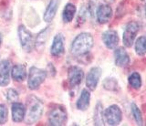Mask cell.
I'll use <instances>...</instances> for the list:
<instances>
[{
  "instance_id": "6da1fadb",
  "label": "cell",
  "mask_w": 146,
  "mask_h": 126,
  "mask_svg": "<svg viewBox=\"0 0 146 126\" xmlns=\"http://www.w3.org/2000/svg\"><path fill=\"white\" fill-rule=\"evenodd\" d=\"M93 38L90 33H81L77 36L71 45V52L75 56H83L93 47Z\"/></svg>"
},
{
  "instance_id": "7a4b0ae2",
  "label": "cell",
  "mask_w": 146,
  "mask_h": 126,
  "mask_svg": "<svg viewBox=\"0 0 146 126\" xmlns=\"http://www.w3.org/2000/svg\"><path fill=\"white\" fill-rule=\"evenodd\" d=\"M43 112V104L35 97H31L27 102V123H32L38 121Z\"/></svg>"
},
{
  "instance_id": "3957f363",
  "label": "cell",
  "mask_w": 146,
  "mask_h": 126,
  "mask_svg": "<svg viewBox=\"0 0 146 126\" xmlns=\"http://www.w3.org/2000/svg\"><path fill=\"white\" fill-rule=\"evenodd\" d=\"M140 26L136 21L129 22L124 29V32L122 35V41L125 47L130 48L135 41V38L139 32Z\"/></svg>"
},
{
  "instance_id": "277c9868",
  "label": "cell",
  "mask_w": 146,
  "mask_h": 126,
  "mask_svg": "<svg viewBox=\"0 0 146 126\" xmlns=\"http://www.w3.org/2000/svg\"><path fill=\"white\" fill-rule=\"evenodd\" d=\"M67 111L62 106H56L50 111L48 114V123L50 125L60 126L67 121Z\"/></svg>"
},
{
  "instance_id": "5b68a950",
  "label": "cell",
  "mask_w": 146,
  "mask_h": 126,
  "mask_svg": "<svg viewBox=\"0 0 146 126\" xmlns=\"http://www.w3.org/2000/svg\"><path fill=\"white\" fill-rule=\"evenodd\" d=\"M47 73L43 70H40L32 67L29 70V88L30 90H36L38 89L40 84L42 83L45 79Z\"/></svg>"
},
{
  "instance_id": "8992f818",
  "label": "cell",
  "mask_w": 146,
  "mask_h": 126,
  "mask_svg": "<svg viewBox=\"0 0 146 126\" xmlns=\"http://www.w3.org/2000/svg\"><path fill=\"white\" fill-rule=\"evenodd\" d=\"M122 113L117 105H111L104 111V121L109 125H118L121 121Z\"/></svg>"
},
{
  "instance_id": "52a82bcc",
  "label": "cell",
  "mask_w": 146,
  "mask_h": 126,
  "mask_svg": "<svg viewBox=\"0 0 146 126\" xmlns=\"http://www.w3.org/2000/svg\"><path fill=\"white\" fill-rule=\"evenodd\" d=\"M18 36H19L22 48L27 52L31 51V49L33 48V46L35 45L34 39L31 33L24 26H20L19 28H18Z\"/></svg>"
},
{
  "instance_id": "ba28073f",
  "label": "cell",
  "mask_w": 146,
  "mask_h": 126,
  "mask_svg": "<svg viewBox=\"0 0 146 126\" xmlns=\"http://www.w3.org/2000/svg\"><path fill=\"white\" fill-rule=\"evenodd\" d=\"M84 78V72L80 68L76 66H73L70 68L68 72V83L71 88H75L81 83L82 80Z\"/></svg>"
},
{
  "instance_id": "9c48e42d",
  "label": "cell",
  "mask_w": 146,
  "mask_h": 126,
  "mask_svg": "<svg viewBox=\"0 0 146 126\" xmlns=\"http://www.w3.org/2000/svg\"><path fill=\"white\" fill-rule=\"evenodd\" d=\"M112 16V9L107 4L100 5L96 11V17L100 24H106Z\"/></svg>"
},
{
  "instance_id": "30bf717a",
  "label": "cell",
  "mask_w": 146,
  "mask_h": 126,
  "mask_svg": "<svg viewBox=\"0 0 146 126\" xmlns=\"http://www.w3.org/2000/svg\"><path fill=\"white\" fill-rule=\"evenodd\" d=\"M102 75V70L98 67L91 69L86 77V85L90 91H94L99 83V80Z\"/></svg>"
},
{
  "instance_id": "8fae6325",
  "label": "cell",
  "mask_w": 146,
  "mask_h": 126,
  "mask_svg": "<svg viewBox=\"0 0 146 126\" xmlns=\"http://www.w3.org/2000/svg\"><path fill=\"white\" fill-rule=\"evenodd\" d=\"M102 40L104 45L110 49H113L119 43L118 33L114 30H107L102 34Z\"/></svg>"
},
{
  "instance_id": "7c38bea8",
  "label": "cell",
  "mask_w": 146,
  "mask_h": 126,
  "mask_svg": "<svg viewBox=\"0 0 146 126\" xmlns=\"http://www.w3.org/2000/svg\"><path fill=\"white\" fill-rule=\"evenodd\" d=\"M10 80V62L3 60L0 63V86H7Z\"/></svg>"
},
{
  "instance_id": "4fadbf2b",
  "label": "cell",
  "mask_w": 146,
  "mask_h": 126,
  "mask_svg": "<svg viewBox=\"0 0 146 126\" xmlns=\"http://www.w3.org/2000/svg\"><path fill=\"white\" fill-rule=\"evenodd\" d=\"M114 58H115V63L118 67H126L130 63L129 54L123 48H118L114 51Z\"/></svg>"
},
{
  "instance_id": "5bb4252c",
  "label": "cell",
  "mask_w": 146,
  "mask_h": 126,
  "mask_svg": "<svg viewBox=\"0 0 146 126\" xmlns=\"http://www.w3.org/2000/svg\"><path fill=\"white\" fill-rule=\"evenodd\" d=\"M26 107L20 102H14L12 105V119L15 123H20L25 119Z\"/></svg>"
},
{
  "instance_id": "9a60e30c",
  "label": "cell",
  "mask_w": 146,
  "mask_h": 126,
  "mask_svg": "<svg viewBox=\"0 0 146 126\" xmlns=\"http://www.w3.org/2000/svg\"><path fill=\"white\" fill-rule=\"evenodd\" d=\"M64 53V38L61 34L55 36L51 46V54L55 57H58Z\"/></svg>"
},
{
  "instance_id": "2e32d148",
  "label": "cell",
  "mask_w": 146,
  "mask_h": 126,
  "mask_svg": "<svg viewBox=\"0 0 146 126\" xmlns=\"http://www.w3.org/2000/svg\"><path fill=\"white\" fill-rule=\"evenodd\" d=\"M58 4H59V0H50V2L44 14V20L46 22L52 21V19L55 17V15H56V13H57Z\"/></svg>"
},
{
  "instance_id": "e0dca14e",
  "label": "cell",
  "mask_w": 146,
  "mask_h": 126,
  "mask_svg": "<svg viewBox=\"0 0 146 126\" xmlns=\"http://www.w3.org/2000/svg\"><path fill=\"white\" fill-rule=\"evenodd\" d=\"M90 101V93L87 90H83L77 101V108L80 111H85L88 109Z\"/></svg>"
},
{
  "instance_id": "ac0fdd59",
  "label": "cell",
  "mask_w": 146,
  "mask_h": 126,
  "mask_svg": "<svg viewBox=\"0 0 146 126\" xmlns=\"http://www.w3.org/2000/svg\"><path fill=\"white\" fill-rule=\"evenodd\" d=\"M11 74H12V78L15 80H17V82H23L27 77L26 67L20 64L14 66L11 71Z\"/></svg>"
},
{
  "instance_id": "d6986e66",
  "label": "cell",
  "mask_w": 146,
  "mask_h": 126,
  "mask_svg": "<svg viewBox=\"0 0 146 126\" xmlns=\"http://www.w3.org/2000/svg\"><path fill=\"white\" fill-rule=\"evenodd\" d=\"M75 14H76V7L70 3L67 4L65 8H64V10H63V14H62L63 21L66 22V23H68V22L72 21Z\"/></svg>"
},
{
  "instance_id": "ffe728a7",
  "label": "cell",
  "mask_w": 146,
  "mask_h": 126,
  "mask_svg": "<svg viewBox=\"0 0 146 126\" xmlns=\"http://www.w3.org/2000/svg\"><path fill=\"white\" fill-rule=\"evenodd\" d=\"M104 111L102 104L98 102L94 111V124L95 125H103L104 124Z\"/></svg>"
},
{
  "instance_id": "44dd1931",
  "label": "cell",
  "mask_w": 146,
  "mask_h": 126,
  "mask_svg": "<svg viewBox=\"0 0 146 126\" xmlns=\"http://www.w3.org/2000/svg\"><path fill=\"white\" fill-rule=\"evenodd\" d=\"M135 52L139 56H144L146 54V36H141L136 39L135 42Z\"/></svg>"
},
{
  "instance_id": "7402d4cb",
  "label": "cell",
  "mask_w": 146,
  "mask_h": 126,
  "mask_svg": "<svg viewBox=\"0 0 146 126\" xmlns=\"http://www.w3.org/2000/svg\"><path fill=\"white\" fill-rule=\"evenodd\" d=\"M128 82H129L131 87H132L135 90H139L141 86V78L140 74L137 72L131 73L129 79H128Z\"/></svg>"
},
{
  "instance_id": "603a6c76",
  "label": "cell",
  "mask_w": 146,
  "mask_h": 126,
  "mask_svg": "<svg viewBox=\"0 0 146 126\" xmlns=\"http://www.w3.org/2000/svg\"><path fill=\"white\" fill-rule=\"evenodd\" d=\"M48 34H49V28H47L38 35V38H36L35 41V45L36 48H39L40 46L45 44V42L47 41V39L48 38Z\"/></svg>"
},
{
  "instance_id": "cb8c5ba5",
  "label": "cell",
  "mask_w": 146,
  "mask_h": 126,
  "mask_svg": "<svg viewBox=\"0 0 146 126\" xmlns=\"http://www.w3.org/2000/svg\"><path fill=\"white\" fill-rule=\"evenodd\" d=\"M103 87L104 89L108 90V91H111V92H116L119 90V85H118L117 80L113 78L105 79L103 82Z\"/></svg>"
},
{
  "instance_id": "d4e9b609",
  "label": "cell",
  "mask_w": 146,
  "mask_h": 126,
  "mask_svg": "<svg viewBox=\"0 0 146 126\" xmlns=\"http://www.w3.org/2000/svg\"><path fill=\"white\" fill-rule=\"evenodd\" d=\"M131 112H132V115H133V118L136 121V123L138 125L143 124V116H141V112L135 103H132L131 104Z\"/></svg>"
},
{
  "instance_id": "484cf974",
  "label": "cell",
  "mask_w": 146,
  "mask_h": 126,
  "mask_svg": "<svg viewBox=\"0 0 146 126\" xmlns=\"http://www.w3.org/2000/svg\"><path fill=\"white\" fill-rule=\"evenodd\" d=\"M7 98L9 101L11 102H17L18 100V93L17 92H16L15 90L13 89H9L7 92Z\"/></svg>"
},
{
  "instance_id": "4316f807",
  "label": "cell",
  "mask_w": 146,
  "mask_h": 126,
  "mask_svg": "<svg viewBox=\"0 0 146 126\" xmlns=\"http://www.w3.org/2000/svg\"><path fill=\"white\" fill-rule=\"evenodd\" d=\"M7 120V109L4 104L0 105V124H4Z\"/></svg>"
},
{
  "instance_id": "83f0119b",
  "label": "cell",
  "mask_w": 146,
  "mask_h": 126,
  "mask_svg": "<svg viewBox=\"0 0 146 126\" xmlns=\"http://www.w3.org/2000/svg\"><path fill=\"white\" fill-rule=\"evenodd\" d=\"M104 1H106L108 3H111V2H114V0H104Z\"/></svg>"
},
{
  "instance_id": "f1b7e54d",
  "label": "cell",
  "mask_w": 146,
  "mask_h": 126,
  "mask_svg": "<svg viewBox=\"0 0 146 126\" xmlns=\"http://www.w3.org/2000/svg\"><path fill=\"white\" fill-rule=\"evenodd\" d=\"M1 43H2V37H1V34H0V46H1Z\"/></svg>"
},
{
  "instance_id": "f546056e",
  "label": "cell",
  "mask_w": 146,
  "mask_h": 126,
  "mask_svg": "<svg viewBox=\"0 0 146 126\" xmlns=\"http://www.w3.org/2000/svg\"><path fill=\"white\" fill-rule=\"evenodd\" d=\"M145 14H146V4H145Z\"/></svg>"
}]
</instances>
